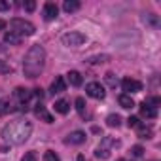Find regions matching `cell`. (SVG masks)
<instances>
[{
	"mask_svg": "<svg viewBox=\"0 0 161 161\" xmlns=\"http://www.w3.org/2000/svg\"><path fill=\"white\" fill-rule=\"evenodd\" d=\"M32 135V123L27 119H15L10 121L8 125H4L2 129V138L14 146H19L23 142L29 140V136Z\"/></svg>",
	"mask_w": 161,
	"mask_h": 161,
	"instance_id": "cell-1",
	"label": "cell"
},
{
	"mask_svg": "<svg viewBox=\"0 0 161 161\" xmlns=\"http://www.w3.org/2000/svg\"><path fill=\"white\" fill-rule=\"evenodd\" d=\"M44 64H46V49L42 46H32L27 55H25V61H23V72L27 78L34 80L42 74L44 70Z\"/></svg>",
	"mask_w": 161,
	"mask_h": 161,
	"instance_id": "cell-2",
	"label": "cell"
},
{
	"mask_svg": "<svg viewBox=\"0 0 161 161\" xmlns=\"http://www.w3.org/2000/svg\"><path fill=\"white\" fill-rule=\"evenodd\" d=\"M34 31H36V29H34V25H32L31 21L19 19V17H15V19L10 21V32L17 34V36H21V38H25V36H32Z\"/></svg>",
	"mask_w": 161,
	"mask_h": 161,
	"instance_id": "cell-3",
	"label": "cell"
},
{
	"mask_svg": "<svg viewBox=\"0 0 161 161\" xmlns=\"http://www.w3.org/2000/svg\"><path fill=\"white\" fill-rule=\"evenodd\" d=\"M86 40H87V36H86L84 32H78V31H70V32H66V34L61 36V42H63V46H66V47L84 46Z\"/></svg>",
	"mask_w": 161,
	"mask_h": 161,
	"instance_id": "cell-4",
	"label": "cell"
},
{
	"mask_svg": "<svg viewBox=\"0 0 161 161\" xmlns=\"http://www.w3.org/2000/svg\"><path fill=\"white\" fill-rule=\"evenodd\" d=\"M86 91H87V95H89V97L99 99V101H101V99H104V95H106V93H104V87H103L99 82H89V84L86 86Z\"/></svg>",
	"mask_w": 161,
	"mask_h": 161,
	"instance_id": "cell-5",
	"label": "cell"
},
{
	"mask_svg": "<svg viewBox=\"0 0 161 161\" xmlns=\"http://www.w3.org/2000/svg\"><path fill=\"white\" fill-rule=\"evenodd\" d=\"M121 87H123L125 95H131V93H138V91H142V84L136 82V80H133V78H125L123 82H121Z\"/></svg>",
	"mask_w": 161,
	"mask_h": 161,
	"instance_id": "cell-6",
	"label": "cell"
},
{
	"mask_svg": "<svg viewBox=\"0 0 161 161\" xmlns=\"http://www.w3.org/2000/svg\"><path fill=\"white\" fill-rule=\"evenodd\" d=\"M57 15H59V8H57V4H53V2H46V6H44V19H46V21H53Z\"/></svg>",
	"mask_w": 161,
	"mask_h": 161,
	"instance_id": "cell-7",
	"label": "cell"
},
{
	"mask_svg": "<svg viewBox=\"0 0 161 161\" xmlns=\"http://www.w3.org/2000/svg\"><path fill=\"white\" fill-rule=\"evenodd\" d=\"M84 142H86V133H84V131H72V133L66 136V144L78 146V144H84Z\"/></svg>",
	"mask_w": 161,
	"mask_h": 161,
	"instance_id": "cell-8",
	"label": "cell"
},
{
	"mask_svg": "<svg viewBox=\"0 0 161 161\" xmlns=\"http://www.w3.org/2000/svg\"><path fill=\"white\" fill-rule=\"evenodd\" d=\"M63 91H66V82H64L63 76H57L53 82H51V93H53V95H59V93H63Z\"/></svg>",
	"mask_w": 161,
	"mask_h": 161,
	"instance_id": "cell-9",
	"label": "cell"
},
{
	"mask_svg": "<svg viewBox=\"0 0 161 161\" xmlns=\"http://www.w3.org/2000/svg\"><path fill=\"white\" fill-rule=\"evenodd\" d=\"M15 106H14V101L10 97H4L0 99V116H8L10 112H14Z\"/></svg>",
	"mask_w": 161,
	"mask_h": 161,
	"instance_id": "cell-10",
	"label": "cell"
},
{
	"mask_svg": "<svg viewBox=\"0 0 161 161\" xmlns=\"http://www.w3.org/2000/svg\"><path fill=\"white\" fill-rule=\"evenodd\" d=\"M34 114H36L40 119H44L46 123H53V116H51V114H49V112H47V110H46V108L40 104V103L36 104V108H34Z\"/></svg>",
	"mask_w": 161,
	"mask_h": 161,
	"instance_id": "cell-11",
	"label": "cell"
},
{
	"mask_svg": "<svg viewBox=\"0 0 161 161\" xmlns=\"http://www.w3.org/2000/svg\"><path fill=\"white\" fill-rule=\"evenodd\" d=\"M140 116H142V118H148V119H153V118L157 116V110L152 108L150 104L142 103V104H140Z\"/></svg>",
	"mask_w": 161,
	"mask_h": 161,
	"instance_id": "cell-12",
	"label": "cell"
},
{
	"mask_svg": "<svg viewBox=\"0 0 161 161\" xmlns=\"http://www.w3.org/2000/svg\"><path fill=\"white\" fill-rule=\"evenodd\" d=\"M118 103H119V106H121V108H127V110H131V108L135 106L133 97H131V95H125V93L118 97Z\"/></svg>",
	"mask_w": 161,
	"mask_h": 161,
	"instance_id": "cell-13",
	"label": "cell"
},
{
	"mask_svg": "<svg viewBox=\"0 0 161 161\" xmlns=\"http://www.w3.org/2000/svg\"><path fill=\"white\" fill-rule=\"evenodd\" d=\"M66 76H68V82H70V84H72L74 87L82 86V74H80L78 70H70V72H68Z\"/></svg>",
	"mask_w": 161,
	"mask_h": 161,
	"instance_id": "cell-14",
	"label": "cell"
},
{
	"mask_svg": "<svg viewBox=\"0 0 161 161\" xmlns=\"http://www.w3.org/2000/svg\"><path fill=\"white\" fill-rule=\"evenodd\" d=\"M136 133H138L140 138H152V136H153L152 127H146V125H138V127H136Z\"/></svg>",
	"mask_w": 161,
	"mask_h": 161,
	"instance_id": "cell-15",
	"label": "cell"
},
{
	"mask_svg": "<svg viewBox=\"0 0 161 161\" xmlns=\"http://www.w3.org/2000/svg\"><path fill=\"white\" fill-rule=\"evenodd\" d=\"M63 10L64 12H76V10H80V2L78 0H64V4H63Z\"/></svg>",
	"mask_w": 161,
	"mask_h": 161,
	"instance_id": "cell-16",
	"label": "cell"
},
{
	"mask_svg": "<svg viewBox=\"0 0 161 161\" xmlns=\"http://www.w3.org/2000/svg\"><path fill=\"white\" fill-rule=\"evenodd\" d=\"M21 40H23L21 36L14 34V32H10V31H8V32L4 34V42H6V44H14V46H17V44L21 42Z\"/></svg>",
	"mask_w": 161,
	"mask_h": 161,
	"instance_id": "cell-17",
	"label": "cell"
},
{
	"mask_svg": "<svg viewBox=\"0 0 161 161\" xmlns=\"http://www.w3.org/2000/svg\"><path fill=\"white\" fill-rule=\"evenodd\" d=\"M68 110H70V106H68V103H66L64 99H61V101L55 103V112H59V114H66Z\"/></svg>",
	"mask_w": 161,
	"mask_h": 161,
	"instance_id": "cell-18",
	"label": "cell"
},
{
	"mask_svg": "<svg viewBox=\"0 0 161 161\" xmlns=\"http://www.w3.org/2000/svg\"><path fill=\"white\" fill-rule=\"evenodd\" d=\"M116 146H119V142L110 138V136H104L103 142H101V148H104V150H110V148H116Z\"/></svg>",
	"mask_w": 161,
	"mask_h": 161,
	"instance_id": "cell-19",
	"label": "cell"
},
{
	"mask_svg": "<svg viewBox=\"0 0 161 161\" xmlns=\"http://www.w3.org/2000/svg\"><path fill=\"white\" fill-rule=\"evenodd\" d=\"M106 61H110L108 55H93V57L87 59V63H91V64H103V63H106Z\"/></svg>",
	"mask_w": 161,
	"mask_h": 161,
	"instance_id": "cell-20",
	"label": "cell"
},
{
	"mask_svg": "<svg viewBox=\"0 0 161 161\" xmlns=\"http://www.w3.org/2000/svg\"><path fill=\"white\" fill-rule=\"evenodd\" d=\"M106 123H108L110 127H119V125H121V116H118V114H110V116L106 118Z\"/></svg>",
	"mask_w": 161,
	"mask_h": 161,
	"instance_id": "cell-21",
	"label": "cell"
},
{
	"mask_svg": "<svg viewBox=\"0 0 161 161\" xmlns=\"http://www.w3.org/2000/svg\"><path fill=\"white\" fill-rule=\"evenodd\" d=\"M95 155H97L99 159H108V157H110V150H104V148L99 146V148L95 150Z\"/></svg>",
	"mask_w": 161,
	"mask_h": 161,
	"instance_id": "cell-22",
	"label": "cell"
},
{
	"mask_svg": "<svg viewBox=\"0 0 161 161\" xmlns=\"http://www.w3.org/2000/svg\"><path fill=\"white\" fill-rule=\"evenodd\" d=\"M76 110L84 116V112H86V99H82V97L76 99Z\"/></svg>",
	"mask_w": 161,
	"mask_h": 161,
	"instance_id": "cell-23",
	"label": "cell"
},
{
	"mask_svg": "<svg viewBox=\"0 0 161 161\" xmlns=\"http://www.w3.org/2000/svg\"><path fill=\"white\" fill-rule=\"evenodd\" d=\"M44 161H61V159H59V155H57L55 152H51V150H49V152H46V153H44Z\"/></svg>",
	"mask_w": 161,
	"mask_h": 161,
	"instance_id": "cell-24",
	"label": "cell"
},
{
	"mask_svg": "<svg viewBox=\"0 0 161 161\" xmlns=\"http://www.w3.org/2000/svg\"><path fill=\"white\" fill-rule=\"evenodd\" d=\"M144 103H146V104H150L152 108H155V110H157V106H159V103H161V101H159L157 97H150V99H146Z\"/></svg>",
	"mask_w": 161,
	"mask_h": 161,
	"instance_id": "cell-25",
	"label": "cell"
},
{
	"mask_svg": "<svg viewBox=\"0 0 161 161\" xmlns=\"http://www.w3.org/2000/svg\"><path fill=\"white\" fill-rule=\"evenodd\" d=\"M127 125H129V127H133V129H136V127H138V125H142V123H140V119H138V118L131 116V118L127 119Z\"/></svg>",
	"mask_w": 161,
	"mask_h": 161,
	"instance_id": "cell-26",
	"label": "cell"
},
{
	"mask_svg": "<svg viewBox=\"0 0 161 161\" xmlns=\"http://www.w3.org/2000/svg\"><path fill=\"white\" fill-rule=\"evenodd\" d=\"M36 159H38L36 152H27V153L21 157V161H36Z\"/></svg>",
	"mask_w": 161,
	"mask_h": 161,
	"instance_id": "cell-27",
	"label": "cell"
},
{
	"mask_svg": "<svg viewBox=\"0 0 161 161\" xmlns=\"http://www.w3.org/2000/svg\"><path fill=\"white\" fill-rule=\"evenodd\" d=\"M144 21H148V23H152L153 27H157V23H159V21H157V15H153V14H148V15L144 17Z\"/></svg>",
	"mask_w": 161,
	"mask_h": 161,
	"instance_id": "cell-28",
	"label": "cell"
},
{
	"mask_svg": "<svg viewBox=\"0 0 161 161\" xmlns=\"http://www.w3.org/2000/svg\"><path fill=\"white\" fill-rule=\"evenodd\" d=\"M131 153H133L135 157H140V155L144 153V148H142V146H133V148H131Z\"/></svg>",
	"mask_w": 161,
	"mask_h": 161,
	"instance_id": "cell-29",
	"label": "cell"
},
{
	"mask_svg": "<svg viewBox=\"0 0 161 161\" xmlns=\"http://www.w3.org/2000/svg\"><path fill=\"white\" fill-rule=\"evenodd\" d=\"M106 82H108V86L116 87V84H118V80L114 78V74H112V72H108V74H106Z\"/></svg>",
	"mask_w": 161,
	"mask_h": 161,
	"instance_id": "cell-30",
	"label": "cell"
},
{
	"mask_svg": "<svg viewBox=\"0 0 161 161\" xmlns=\"http://www.w3.org/2000/svg\"><path fill=\"white\" fill-rule=\"evenodd\" d=\"M23 6H25V10H27V12H34V8H36V2H32V0H27V2H25Z\"/></svg>",
	"mask_w": 161,
	"mask_h": 161,
	"instance_id": "cell-31",
	"label": "cell"
},
{
	"mask_svg": "<svg viewBox=\"0 0 161 161\" xmlns=\"http://www.w3.org/2000/svg\"><path fill=\"white\" fill-rule=\"evenodd\" d=\"M10 10V2H6V0H0V12H6Z\"/></svg>",
	"mask_w": 161,
	"mask_h": 161,
	"instance_id": "cell-32",
	"label": "cell"
},
{
	"mask_svg": "<svg viewBox=\"0 0 161 161\" xmlns=\"http://www.w3.org/2000/svg\"><path fill=\"white\" fill-rule=\"evenodd\" d=\"M0 72H10V66L4 61H0Z\"/></svg>",
	"mask_w": 161,
	"mask_h": 161,
	"instance_id": "cell-33",
	"label": "cell"
},
{
	"mask_svg": "<svg viewBox=\"0 0 161 161\" xmlns=\"http://www.w3.org/2000/svg\"><path fill=\"white\" fill-rule=\"evenodd\" d=\"M4 29H6V21L0 19V31H4Z\"/></svg>",
	"mask_w": 161,
	"mask_h": 161,
	"instance_id": "cell-34",
	"label": "cell"
},
{
	"mask_svg": "<svg viewBox=\"0 0 161 161\" xmlns=\"http://www.w3.org/2000/svg\"><path fill=\"white\" fill-rule=\"evenodd\" d=\"M118 161H127V159H118Z\"/></svg>",
	"mask_w": 161,
	"mask_h": 161,
	"instance_id": "cell-35",
	"label": "cell"
}]
</instances>
